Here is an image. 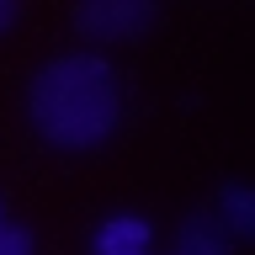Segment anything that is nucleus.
Wrapping results in <instances>:
<instances>
[{
	"label": "nucleus",
	"instance_id": "nucleus-7",
	"mask_svg": "<svg viewBox=\"0 0 255 255\" xmlns=\"http://www.w3.org/2000/svg\"><path fill=\"white\" fill-rule=\"evenodd\" d=\"M16 16H21V11H16V0H0V32H11Z\"/></svg>",
	"mask_w": 255,
	"mask_h": 255
},
{
	"label": "nucleus",
	"instance_id": "nucleus-5",
	"mask_svg": "<svg viewBox=\"0 0 255 255\" xmlns=\"http://www.w3.org/2000/svg\"><path fill=\"white\" fill-rule=\"evenodd\" d=\"M218 207H223V223H229V234H234V239L255 234V197L239 186V181H234V186H223Z\"/></svg>",
	"mask_w": 255,
	"mask_h": 255
},
{
	"label": "nucleus",
	"instance_id": "nucleus-1",
	"mask_svg": "<svg viewBox=\"0 0 255 255\" xmlns=\"http://www.w3.org/2000/svg\"><path fill=\"white\" fill-rule=\"evenodd\" d=\"M27 117L53 149H101L123 117V85L101 53H64L43 64L27 91Z\"/></svg>",
	"mask_w": 255,
	"mask_h": 255
},
{
	"label": "nucleus",
	"instance_id": "nucleus-4",
	"mask_svg": "<svg viewBox=\"0 0 255 255\" xmlns=\"http://www.w3.org/2000/svg\"><path fill=\"white\" fill-rule=\"evenodd\" d=\"M223 250H229V245H223L218 218L197 213V218L181 223V234H175V250H170V255H223Z\"/></svg>",
	"mask_w": 255,
	"mask_h": 255
},
{
	"label": "nucleus",
	"instance_id": "nucleus-3",
	"mask_svg": "<svg viewBox=\"0 0 255 255\" xmlns=\"http://www.w3.org/2000/svg\"><path fill=\"white\" fill-rule=\"evenodd\" d=\"M149 239H154L149 218H138V213H112V218L96 229L91 250L96 255H149Z\"/></svg>",
	"mask_w": 255,
	"mask_h": 255
},
{
	"label": "nucleus",
	"instance_id": "nucleus-2",
	"mask_svg": "<svg viewBox=\"0 0 255 255\" xmlns=\"http://www.w3.org/2000/svg\"><path fill=\"white\" fill-rule=\"evenodd\" d=\"M149 21H154V5L149 0H85V5H75V27L85 37H96V43L138 37Z\"/></svg>",
	"mask_w": 255,
	"mask_h": 255
},
{
	"label": "nucleus",
	"instance_id": "nucleus-6",
	"mask_svg": "<svg viewBox=\"0 0 255 255\" xmlns=\"http://www.w3.org/2000/svg\"><path fill=\"white\" fill-rule=\"evenodd\" d=\"M0 255H32V234L16 223H0Z\"/></svg>",
	"mask_w": 255,
	"mask_h": 255
}]
</instances>
